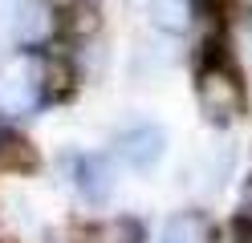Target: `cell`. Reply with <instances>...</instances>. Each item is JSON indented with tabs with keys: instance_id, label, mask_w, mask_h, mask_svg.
Segmentation results:
<instances>
[{
	"instance_id": "1",
	"label": "cell",
	"mask_w": 252,
	"mask_h": 243,
	"mask_svg": "<svg viewBox=\"0 0 252 243\" xmlns=\"http://www.w3.org/2000/svg\"><path fill=\"white\" fill-rule=\"evenodd\" d=\"M45 93V61L17 53L0 65V109L8 113H25L41 102Z\"/></svg>"
},
{
	"instance_id": "2",
	"label": "cell",
	"mask_w": 252,
	"mask_h": 243,
	"mask_svg": "<svg viewBox=\"0 0 252 243\" xmlns=\"http://www.w3.org/2000/svg\"><path fill=\"white\" fill-rule=\"evenodd\" d=\"M195 97H199V109L203 118L212 122H236L244 113V85L228 65H208L195 81Z\"/></svg>"
},
{
	"instance_id": "3",
	"label": "cell",
	"mask_w": 252,
	"mask_h": 243,
	"mask_svg": "<svg viewBox=\"0 0 252 243\" xmlns=\"http://www.w3.org/2000/svg\"><path fill=\"white\" fill-rule=\"evenodd\" d=\"M114 146H118V158L130 170H151V166H159V158L167 154V134H163V126H155V122H138L130 130H122Z\"/></svg>"
},
{
	"instance_id": "4",
	"label": "cell",
	"mask_w": 252,
	"mask_h": 243,
	"mask_svg": "<svg viewBox=\"0 0 252 243\" xmlns=\"http://www.w3.org/2000/svg\"><path fill=\"white\" fill-rule=\"evenodd\" d=\"M0 21H4L12 41H17L21 49H29V45H41L45 37H49L53 16H49V8H45L41 0H8Z\"/></svg>"
},
{
	"instance_id": "5",
	"label": "cell",
	"mask_w": 252,
	"mask_h": 243,
	"mask_svg": "<svg viewBox=\"0 0 252 243\" xmlns=\"http://www.w3.org/2000/svg\"><path fill=\"white\" fill-rule=\"evenodd\" d=\"M73 183H77V194H82L86 203H106L110 194H114V162L102 158V154H90L77 162L73 170Z\"/></svg>"
},
{
	"instance_id": "6",
	"label": "cell",
	"mask_w": 252,
	"mask_h": 243,
	"mask_svg": "<svg viewBox=\"0 0 252 243\" xmlns=\"http://www.w3.org/2000/svg\"><path fill=\"white\" fill-rule=\"evenodd\" d=\"M163 243H216V227L203 211H179L163 227Z\"/></svg>"
},
{
	"instance_id": "7",
	"label": "cell",
	"mask_w": 252,
	"mask_h": 243,
	"mask_svg": "<svg viewBox=\"0 0 252 243\" xmlns=\"http://www.w3.org/2000/svg\"><path fill=\"white\" fill-rule=\"evenodd\" d=\"M147 16L159 32H187L191 28V0H147Z\"/></svg>"
},
{
	"instance_id": "8",
	"label": "cell",
	"mask_w": 252,
	"mask_h": 243,
	"mask_svg": "<svg viewBox=\"0 0 252 243\" xmlns=\"http://www.w3.org/2000/svg\"><path fill=\"white\" fill-rule=\"evenodd\" d=\"M82 243H143V227H138V219H130V215L102 219V223L86 227Z\"/></svg>"
},
{
	"instance_id": "9",
	"label": "cell",
	"mask_w": 252,
	"mask_h": 243,
	"mask_svg": "<svg viewBox=\"0 0 252 243\" xmlns=\"http://www.w3.org/2000/svg\"><path fill=\"white\" fill-rule=\"evenodd\" d=\"M0 162L8 170H33L37 166V150L33 142L21 138V134H0Z\"/></svg>"
},
{
	"instance_id": "10",
	"label": "cell",
	"mask_w": 252,
	"mask_h": 243,
	"mask_svg": "<svg viewBox=\"0 0 252 243\" xmlns=\"http://www.w3.org/2000/svg\"><path fill=\"white\" fill-rule=\"evenodd\" d=\"M69 85H73V69H69V61H61V57L45 61V93L65 97V93H69Z\"/></svg>"
},
{
	"instance_id": "11",
	"label": "cell",
	"mask_w": 252,
	"mask_h": 243,
	"mask_svg": "<svg viewBox=\"0 0 252 243\" xmlns=\"http://www.w3.org/2000/svg\"><path fill=\"white\" fill-rule=\"evenodd\" d=\"M98 25H102V16H98V8H94L90 0L65 12V28L73 32V37H90V32H98Z\"/></svg>"
},
{
	"instance_id": "12",
	"label": "cell",
	"mask_w": 252,
	"mask_h": 243,
	"mask_svg": "<svg viewBox=\"0 0 252 243\" xmlns=\"http://www.w3.org/2000/svg\"><path fill=\"white\" fill-rule=\"evenodd\" d=\"M240 211H244V223H252V178L244 187V199H240Z\"/></svg>"
},
{
	"instance_id": "13",
	"label": "cell",
	"mask_w": 252,
	"mask_h": 243,
	"mask_svg": "<svg viewBox=\"0 0 252 243\" xmlns=\"http://www.w3.org/2000/svg\"><path fill=\"white\" fill-rule=\"evenodd\" d=\"M53 4H57L61 12H69V8H77V4H86V0H53Z\"/></svg>"
},
{
	"instance_id": "14",
	"label": "cell",
	"mask_w": 252,
	"mask_h": 243,
	"mask_svg": "<svg viewBox=\"0 0 252 243\" xmlns=\"http://www.w3.org/2000/svg\"><path fill=\"white\" fill-rule=\"evenodd\" d=\"M244 12H252V0H244Z\"/></svg>"
}]
</instances>
